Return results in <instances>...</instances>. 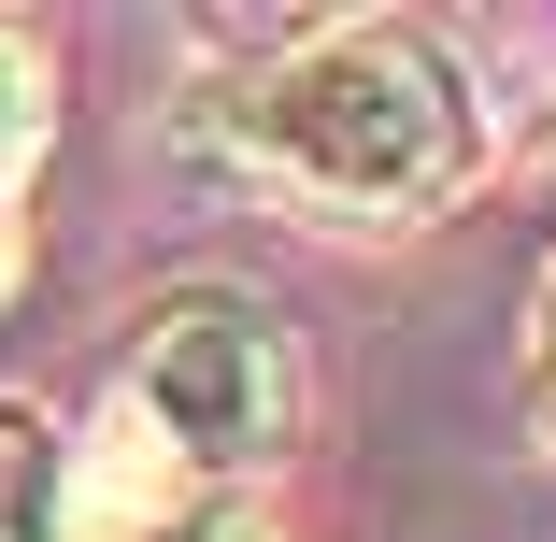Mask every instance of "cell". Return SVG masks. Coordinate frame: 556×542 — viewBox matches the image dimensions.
Masks as SVG:
<instances>
[{
    "label": "cell",
    "mask_w": 556,
    "mask_h": 542,
    "mask_svg": "<svg viewBox=\"0 0 556 542\" xmlns=\"http://www.w3.org/2000/svg\"><path fill=\"white\" fill-rule=\"evenodd\" d=\"M542 428H556V286H542Z\"/></svg>",
    "instance_id": "obj_6"
},
{
    "label": "cell",
    "mask_w": 556,
    "mask_h": 542,
    "mask_svg": "<svg viewBox=\"0 0 556 542\" xmlns=\"http://www.w3.org/2000/svg\"><path fill=\"white\" fill-rule=\"evenodd\" d=\"M29 143H43V58H29V29H0V172Z\"/></svg>",
    "instance_id": "obj_4"
},
{
    "label": "cell",
    "mask_w": 556,
    "mask_h": 542,
    "mask_svg": "<svg viewBox=\"0 0 556 542\" xmlns=\"http://www.w3.org/2000/svg\"><path fill=\"white\" fill-rule=\"evenodd\" d=\"M229 143H243V172H257L271 200H300V214L414 229V214H442V200L485 172V100H471V72L442 58L428 29L357 15V29L271 43V72L229 100Z\"/></svg>",
    "instance_id": "obj_1"
},
{
    "label": "cell",
    "mask_w": 556,
    "mask_h": 542,
    "mask_svg": "<svg viewBox=\"0 0 556 542\" xmlns=\"http://www.w3.org/2000/svg\"><path fill=\"white\" fill-rule=\"evenodd\" d=\"M72 528V457L29 400H0V542H58Z\"/></svg>",
    "instance_id": "obj_3"
},
{
    "label": "cell",
    "mask_w": 556,
    "mask_h": 542,
    "mask_svg": "<svg viewBox=\"0 0 556 542\" xmlns=\"http://www.w3.org/2000/svg\"><path fill=\"white\" fill-rule=\"evenodd\" d=\"M129 542H257V528H243V514H214V500H172V514H143Z\"/></svg>",
    "instance_id": "obj_5"
},
{
    "label": "cell",
    "mask_w": 556,
    "mask_h": 542,
    "mask_svg": "<svg viewBox=\"0 0 556 542\" xmlns=\"http://www.w3.org/2000/svg\"><path fill=\"white\" fill-rule=\"evenodd\" d=\"M129 428L200 471V486H243L286 457V428H300V357L271 329V300L243 286H186L143 314V343H129Z\"/></svg>",
    "instance_id": "obj_2"
}]
</instances>
